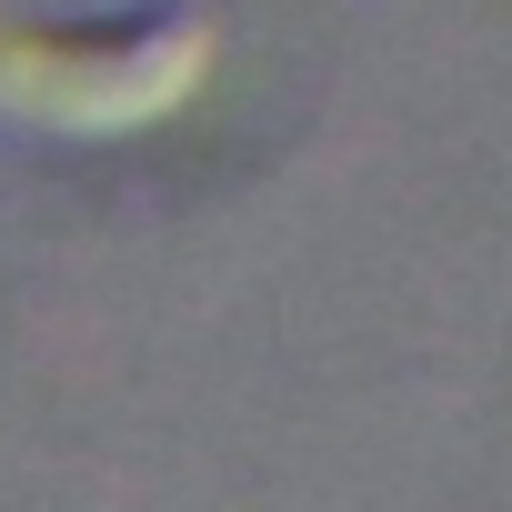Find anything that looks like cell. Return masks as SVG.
Instances as JSON below:
<instances>
[{"instance_id": "6da1fadb", "label": "cell", "mask_w": 512, "mask_h": 512, "mask_svg": "<svg viewBox=\"0 0 512 512\" xmlns=\"http://www.w3.org/2000/svg\"><path fill=\"white\" fill-rule=\"evenodd\" d=\"M211 81V31L201 21H161L131 41H61L0 11V111L61 131V141H131L151 121H171L191 91Z\"/></svg>"}]
</instances>
